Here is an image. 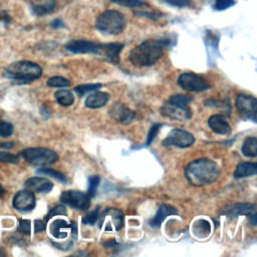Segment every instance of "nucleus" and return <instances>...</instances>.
Returning a JSON list of instances; mask_svg holds the SVG:
<instances>
[{
    "label": "nucleus",
    "mask_w": 257,
    "mask_h": 257,
    "mask_svg": "<svg viewBox=\"0 0 257 257\" xmlns=\"http://www.w3.org/2000/svg\"><path fill=\"white\" fill-rule=\"evenodd\" d=\"M208 124L210 128L218 135H228L231 132V126L222 114H214L209 117Z\"/></svg>",
    "instance_id": "obj_17"
},
{
    "label": "nucleus",
    "mask_w": 257,
    "mask_h": 257,
    "mask_svg": "<svg viewBox=\"0 0 257 257\" xmlns=\"http://www.w3.org/2000/svg\"><path fill=\"white\" fill-rule=\"evenodd\" d=\"M101 87L100 83H86V84H80L74 87V91L79 95V96H83L84 94L97 90L98 88Z\"/></svg>",
    "instance_id": "obj_27"
},
{
    "label": "nucleus",
    "mask_w": 257,
    "mask_h": 257,
    "mask_svg": "<svg viewBox=\"0 0 257 257\" xmlns=\"http://www.w3.org/2000/svg\"><path fill=\"white\" fill-rule=\"evenodd\" d=\"M18 231L21 232V233H23V234L29 235V234H30V231H31L30 221H29V220H26V219H21V220L19 221Z\"/></svg>",
    "instance_id": "obj_38"
},
{
    "label": "nucleus",
    "mask_w": 257,
    "mask_h": 257,
    "mask_svg": "<svg viewBox=\"0 0 257 257\" xmlns=\"http://www.w3.org/2000/svg\"><path fill=\"white\" fill-rule=\"evenodd\" d=\"M0 23L7 25L10 23V17L6 12H0Z\"/></svg>",
    "instance_id": "obj_43"
},
{
    "label": "nucleus",
    "mask_w": 257,
    "mask_h": 257,
    "mask_svg": "<svg viewBox=\"0 0 257 257\" xmlns=\"http://www.w3.org/2000/svg\"><path fill=\"white\" fill-rule=\"evenodd\" d=\"M135 14L148 17V18H150V19H152V20H157V19H159V18L161 17V13H159V12H153V11H148V10H146V11H144V10L136 11Z\"/></svg>",
    "instance_id": "obj_41"
},
{
    "label": "nucleus",
    "mask_w": 257,
    "mask_h": 257,
    "mask_svg": "<svg viewBox=\"0 0 257 257\" xmlns=\"http://www.w3.org/2000/svg\"><path fill=\"white\" fill-rule=\"evenodd\" d=\"M5 195V190L3 189V187L1 186V184H0V198L1 197H3Z\"/></svg>",
    "instance_id": "obj_47"
},
{
    "label": "nucleus",
    "mask_w": 257,
    "mask_h": 257,
    "mask_svg": "<svg viewBox=\"0 0 257 257\" xmlns=\"http://www.w3.org/2000/svg\"><path fill=\"white\" fill-rule=\"evenodd\" d=\"M37 173L38 174H43V175H46V176H49V177H52V178L57 179L58 181H60L62 183H66V177L64 176V174H62L61 172L56 171L54 169L42 168V169L37 170Z\"/></svg>",
    "instance_id": "obj_28"
},
{
    "label": "nucleus",
    "mask_w": 257,
    "mask_h": 257,
    "mask_svg": "<svg viewBox=\"0 0 257 257\" xmlns=\"http://www.w3.org/2000/svg\"><path fill=\"white\" fill-rule=\"evenodd\" d=\"M185 176L193 186H206L218 179L220 168L210 159H198L186 167Z\"/></svg>",
    "instance_id": "obj_2"
},
{
    "label": "nucleus",
    "mask_w": 257,
    "mask_h": 257,
    "mask_svg": "<svg viewBox=\"0 0 257 257\" xmlns=\"http://www.w3.org/2000/svg\"><path fill=\"white\" fill-rule=\"evenodd\" d=\"M254 209L255 205L251 203H234L225 207L221 212V215H225L229 219H235L241 215L250 214Z\"/></svg>",
    "instance_id": "obj_14"
},
{
    "label": "nucleus",
    "mask_w": 257,
    "mask_h": 257,
    "mask_svg": "<svg viewBox=\"0 0 257 257\" xmlns=\"http://www.w3.org/2000/svg\"><path fill=\"white\" fill-rule=\"evenodd\" d=\"M242 153L247 158H255L257 156V138H247L242 146Z\"/></svg>",
    "instance_id": "obj_25"
},
{
    "label": "nucleus",
    "mask_w": 257,
    "mask_h": 257,
    "mask_svg": "<svg viewBox=\"0 0 257 257\" xmlns=\"http://www.w3.org/2000/svg\"><path fill=\"white\" fill-rule=\"evenodd\" d=\"M4 74L18 83H28L41 76L42 68L35 62L22 60L11 63L5 69Z\"/></svg>",
    "instance_id": "obj_3"
},
{
    "label": "nucleus",
    "mask_w": 257,
    "mask_h": 257,
    "mask_svg": "<svg viewBox=\"0 0 257 257\" xmlns=\"http://www.w3.org/2000/svg\"><path fill=\"white\" fill-rule=\"evenodd\" d=\"M195 142V138L192 134L181 128L172 130L167 138L163 141V145L166 147H178L188 148Z\"/></svg>",
    "instance_id": "obj_9"
},
{
    "label": "nucleus",
    "mask_w": 257,
    "mask_h": 257,
    "mask_svg": "<svg viewBox=\"0 0 257 257\" xmlns=\"http://www.w3.org/2000/svg\"><path fill=\"white\" fill-rule=\"evenodd\" d=\"M112 111L116 119L122 124H127L132 122L136 116V113L134 110H132L131 108L124 107L122 105H118L117 107L113 108Z\"/></svg>",
    "instance_id": "obj_24"
},
{
    "label": "nucleus",
    "mask_w": 257,
    "mask_h": 257,
    "mask_svg": "<svg viewBox=\"0 0 257 257\" xmlns=\"http://www.w3.org/2000/svg\"><path fill=\"white\" fill-rule=\"evenodd\" d=\"M35 196L30 190H22L16 193L13 198V207L21 212L31 211L35 207Z\"/></svg>",
    "instance_id": "obj_13"
},
{
    "label": "nucleus",
    "mask_w": 257,
    "mask_h": 257,
    "mask_svg": "<svg viewBox=\"0 0 257 257\" xmlns=\"http://www.w3.org/2000/svg\"><path fill=\"white\" fill-rule=\"evenodd\" d=\"M237 109L240 113L253 121H256L257 115V99L252 95L239 94L235 101Z\"/></svg>",
    "instance_id": "obj_10"
},
{
    "label": "nucleus",
    "mask_w": 257,
    "mask_h": 257,
    "mask_svg": "<svg viewBox=\"0 0 257 257\" xmlns=\"http://www.w3.org/2000/svg\"><path fill=\"white\" fill-rule=\"evenodd\" d=\"M57 102L63 106H69L74 102V96L71 91L67 89H60L54 93Z\"/></svg>",
    "instance_id": "obj_26"
},
{
    "label": "nucleus",
    "mask_w": 257,
    "mask_h": 257,
    "mask_svg": "<svg viewBox=\"0 0 257 257\" xmlns=\"http://www.w3.org/2000/svg\"><path fill=\"white\" fill-rule=\"evenodd\" d=\"M64 23L62 22L61 19H55L51 22V27L53 28H59V27H63Z\"/></svg>",
    "instance_id": "obj_44"
},
{
    "label": "nucleus",
    "mask_w": 257,
    "mask_h": 257,
    "mask_svg": "<svg viewBox=\"0 0 257 257\" xmlns=\"http://www.w3.org/2000/svg\"><path fill=\"white\" fill-rule=\"evenodd\" d=\"M12 147H13V143H3V142H0V148L10 149Z\"/></svg>",
    "instance_id": "obj_45"
},
{
    "label": "nucleus",
    "mask_w": 257,
    "mask_h": 257,
    "mask_svg": "<svg viewBox=\"0 0 257 257\" xmlns=\"http://www.w3.org/2000/svg\"><path fill=\"white\" fill-rule=\"evenodd\" d=\"M235 4V0H215L213 8L217 11H222L234 6Z\"/></svg>",
    "instance_id": "obj_34"
},
{
    "label": "nucleus",
    "mask_w": 257,
    "mask_h": 257,
    "mask_svg": "<svg viewBox=\"0 0 257 257\" xmlns=\"http://www.w3.org/2000/svg\"><path fill=\"white\" fill-rule=\"evenodd\" d=\"M257 173V165L256 163H250V162H244L240 163L235 172H234V177L237 179L240 178H247L256 175Z\"/></svg>",
    "instance_id": "obj_22"
},
{
    "label": "nucleus",
    "mask_w": 257,
    "mask_h": 257,
    "mask_svg": "<svg viewBox=\"0 0 257 257\" xmlns=\"http://www.w3.org/2000/svg\"><path fill=\"white\" fill-rule=\"evenodd\" d=\"M110 1L119 6L126 7V8H140L147 5V3L144 0H110Z\"/></svg>",
    "instance_id": "obj_29"
},
{
    "label": "nucleus",
    "mask_w": 257,
    "mask_h": 257,
    "mask_svg": "<svg viewBox=\"0 0 257 257\" xmlns=\"http://www.w3.org/2000/svg\"><path fill=\"white\" fill-rule=\"evenodd\" d=\"M249 221L253 226H256V214L253 213L252 215H249Z\"/></svg>",
    "instance_id": "obj_46"
},
{
    "label": "nucleus",
    "mask_w": 257,
    "mask_h": 257,
    "mask_svg": "<svg viewBox=\"0 0 257 257\" xmlns=\"http://www.w3.org/2000/svg\"><path fill=\"white\" fill-rule=\"evenodd\" d=\"M99 44L85 39H73L66 43V50L72 53H93L98 54Z\"/></svg>",
    "instance_id": "obj_12"
},
{
    "label": "nucleus",
    "mask_w": 257,
    "mask_h": 257,
    "mask_svg": "<svg viewBox=\"0 0 257 257\" xmlns=\"http://www.w3.org/2000/svg\"><path fill=\"white\" fill-rule=\"evenodd\" d=\"M60 202L78 210H86L90 206L89 196L76 190H68L62 192L60 195Z\"/></svg>",
    "instance_id": "obj_8"
},
{
    "label": "nucleus",
    "mask_w": 257,
    "mask_h": 257,
    "mask_svg": "<svg viewBox=\"0 0 257 257\" xmlns=\"http://www.w3.org/2000/svg\"><path fill=\"white\" fill-rule=\"evenodd\" d=\"M123 48V44L121 43H100L99 44V52L98 55L105 57L107 60L118 63L119 53Z\"/></svg>",
    "instance_id": "obj_15"
},
{
    "label": "nucleus",
    "mask_w": 257,
    "mask_h": 257,
    "mask_svg": "<svg viewBox=\"0 0 257 257\" xmlns=\"http://www.w3.org/2000/svg\"><path fill=\"white\" fill-rule=\"evenodd\" d=\"M168 101L177 105L188 106V104L192 101V97L185 94H174L169 98Z\"/></svg>",
    "instance_id": "obj_30"
},
{
    "label": "nucleus",
    "mask_w": 257,
    "mask_h": 257,
    "mask_svg": "<svg viewBox=\"0 0 257 257\" xmlns=\"http://www.w3.org/2000/svg\"><path fill=\"white\" fill-rule=\"evenodd\" d=\"M178 83L183 89L194 92L205 91L210 88V83L203 76L192 72L181 74L178 78Z\"/></svg>",
    "instance_id": "obj_6"
},
{
    "label": "nucleus",
    "mask_w": 257,
    "mask_h": 257,
    "mask_svg": "<svg viewBox=\"0 0 257 257\" xmlns=\"http://www.w3.org/2000/svg\"><path fill=\"white\" fill-rule=\"evenodd\" d=\"M126 22L122 13L116 10H105L95 20V28L103 34L117 35L125 28Z\"/></svg>",
    "instance_id": "obj_4"
},
{
    "label": "nucleus",
    "mask_w": 257,
    "mask_h": 257,
    "mask_svg": "<svg viewBox=\"0 0 257 257\" xmlns=\"http://www.w3.org/2000/svg\"><path fill=\"white\" fill-rule=\"evenodd\" d=\"M98 226L104 231H112L114 229L118 232L123 226V215L118 209L107 208L99 217Z\"/></svg>",
    "instance_id": "obj_7"
},
{
    "label": "nucleus",
    "mask_w": 257,
    "mask_h": 257,
    "mask_svg": "<svg viewBox=\"0 0 257 257\" xmlns=\"http://www.w3.org/2000/svg\"><path fill=\"white\" fill-rule=\"evenodd\" d=\"M25 187L33 192L37 193H48L53 188V184L46 178L33 177L25 182Z\"/></svg>",
    "instance_id": "obj_16"
},
{
    "label": "nucleus",
    "mask_w": 257,
    "mask_h": 257,
    "mask_svg": "<svg viewBox=\"0 0 257 257\" xmlns=\"http://www.w3.org/2000/svg\"><path fill=\"white\" fill-rule=\"evenodd\" d=\"M21 154L27 163L39 167L50 166L58 161V155L46 148H29L22 151Z\"/></svg>",
    "instance_id": "obj_5"
},
{
    "label": "nucleus",
    "mask_w": 257,
    "mask_h": 257,
    "mask_svg": "<svg viewBox=\"0 0 257 257\" xmlns=\"http://www.w3.org/2000/svg\"><path fill=\"white\" fill-rule=\"evenodd\" d=\"M55 7L56 3L54 0H31V10L39 17L52 13Z\"/></svg>",
    "instance_id": "obj_18"
},
{
    "label": "nucleus",
    "mask_w": 257,
    "mask_h": 257,
    "mask_svg": "<svg viewBox=\"0 0 257 257\" xmlns=\"http://www.w3.org/2000/svg\"><path fill=\"white\" fill-rule=\"evenodd\" d=\"M66 214H67V211H66L65 207L62 206V205H58V206H55L54 208H52V209L48 212V214H47L46 217H45V220L47 221V220L51 219V218L54 217V216H57V215H66Z\"/></svg>",
    "instance_id": "obj_36"
},
{
    "label": "nucleus",
    "mask_w": 257,
    "mask_h": 257,
    "mask_svg": "<svg viewBox=\"0 0 257 257\" xmlns=\"http://www.w3.org/2000/svg\"><path fill=\"white\" fill-rule=\"evenodd\" d=\"M47 85L51 87H67L70 85V81L61 76H52L48 78Z\"/></svg>",
    "instance_id": "obj_31"
},
{
    "label": "nucleus",
    "mask_w": 257,
    "mask_h": 257,
    "mask_svg": "<svg viewBox=\"0 0 257 257\" xmlns=\"http://www.w3.org/2000/svg\"><path fill=\"white\" fill-rule=\"evenodd\" d=\"M109 99V94L103 91H95L85 99V106L89 108H99L104 106Z\"/></svg>",
    "instance_id": "obj_20"
},
{
    "label": "nucleus",
    "mask_w": 257,
    "mask_h": 257,
    "mask_svg": "<svg viewBox=\"0 0 257 257\" xmlns=\"http://www.w3.org/2000/svg\"><path fill=\"white\" fill-rule=\"evenodd\" d=\"M161 126H162V123H156V124H154V125L151 127V130H150V132H149V135H148L147 146H150V145L152 144V142L154 141V139H155V137L157 136V134H158L159 130L161 128Z\"/></svg>",
    "instance_id": "obj_39"
},
{
    "label": "nucleus",
    "mask_w": 257,
    "mask_h": 257,
    "mask_svg": "<svg viewBox=\"0 0 257 257\" xmlns=\"http://www.w3.org/2000/svg\"><path fill=\"white\" fill-rule=\"evenodd\" d=\"M177 214H178V212L173 206L168 205V204H162L160 206L157 214L155 215V217L149 221V224L154 228H159L161 226V224L163 223V221L167 217H169L171 215H177Z\"/></svg>",
    "instance_id": "obj_19"
},
{
    "label": "nucleus",
    "mask_w": 257,
    "mask_h": 257,
    "mask_svg": "<svg viewBox=\"0 0 257 257\" xmlns=\"http://www.w3.org/2000/svg\"><path fill=\"white\" fill-rule=\"evenodd\" d=\"M170 43L168 39H148L134 47L128 55L130 61L136 66H151L160 60L164 48Z\"/></svg>",
    "instance_id": "obj_1"
},
{
    "label": "nucleus",
    "mask_w": 257,
    "mask_h": 257,
    "mask_svg": "<svg viewBox=\"0 0 257 257\" xmlns=\"http://www.w3.org/2000/svg\"><path fill=\"white\" fill-rule=\"evenodd\" d=\"M19 162V158L16 155L0 152V163H10V164H17Z\"/></svg>",
    "instance_id": "obj_37"
},
{
    "label": "nucleus",
    "mask_w": 257,
    "mask_h": 257,
    "mask_svg": "<svg viewBox=\"0 0 257 257\" xmlns=\"http://www.w3.org/2000/svg\"><path fill=\"white\" fill-rule=\"evenodd\" d=\"M99 216V206H97L93 211H91L90 213H88L83 219H82V223L85 225H93Z\"/></svg>",
    "instance_id": "obj_33"
},
{
    "label": "nucleus",
    "mask_w": 257,
    "mask_h": 257,
    "mask_svg": "<svg viewBox=\"0 0 257 257\" xmlns=\"http://www.w3.org/2000/svg\"><path fill=\"white\" fill-rule=\"evenodd\" d=\"M163 1L168 3L171 6L178 7V8H183V7L189 6L192 2V0H163Z\"/></svg>",
    "instance_id": "obj_40"
},
{
    "label": "nucleus",
    "mask_w": 257,
    "mask_h": 257,
    "mask_svg": "<svg viewBox=\"0 0 257 257\" xmlns=\"http://www.w3.org/2000/svg\"><path fill=\"white\" fill-rule=\"evenodd\" d=\"M161 113L168 118L179 121L188 120L192 116V110L189 106H181L169 101L161 107Z\"/></svg>",
    "instance_id": "obj_11"
},
{
    "label": "nucleus",
    "mask_w": 257,
    "mask_h": 257,
    "mask_svg": "<svg viewBox=\"0 0 257 257\" xmlns=\"http://www.w3.org/2000/svg\"><path fill=\"white\" fill-rule=\"evenodd\" d=\"M46 228L45 224L43 221L41 220H35L34 222V230H35V233H38V232H42L44 231Z\"/></svg>",
    "instance_id": "obj_42"
},
{
    "label": "nucleus",
    "mask_w": 257,
    "mask_h": 257,
    "mask_svg": "<svg viewBox=\"0 0 257 257\" xmlns=\"http://www.w3.org/2000/svg\"><path fill=\"white\" fill-rule=\"evenodd\" d=\"M192 232L198 238H205L210 235L211 223L204 218L197 219L192 224Z\"/></svg>",
    "instance_id": "obj_21"
},
{
    "label": "nucleus",
    "mask_w": 257,
    "mask_h": 257,
    "mask_svg": "<svg viewBox=\"0 0 257 257\" xmlns=\"http://www.w3.org/2000/svg\"><path fill=\"white\" fill-rule=\"evenodd\" d=\"M99 177L98 176H91L88 180V189H87V195L89 198H93L96 194L98 185H99Z\"/></svg>",
    "instance_id": "obj_32"
},
{
    "label": "nucleus",
    "mask_w": 257,
    "mask_h": 257,
    "mask_svg": "<svg viewBox=\"0 0 257 257\" xmlns=\"http://www.w3.org/2000/svg\"><path fill=\"white\" fill-rule=\"evenodd\" d=\"M70 228L68 223L63 219H56L50 225L51 234L57 239H64L67 236V230Z\"/></svg>",
    "instance_id": "obj_23"
},
{
    "label": "nucleus",
    "mask_w": 257,
    "mask_h": 257,
    "mask_svg": "<svg viewBox=\"0 0 257 257\" xmlns=\"http://www.w3.org/2000/svg\"><path fill=\"white\" fill-rule=\"evenodd\" d=\"M13 134V125L12 123L0 119V137H9Z\"/></svg>",
    "instance_id": "obj_35"
}]
</instances>
